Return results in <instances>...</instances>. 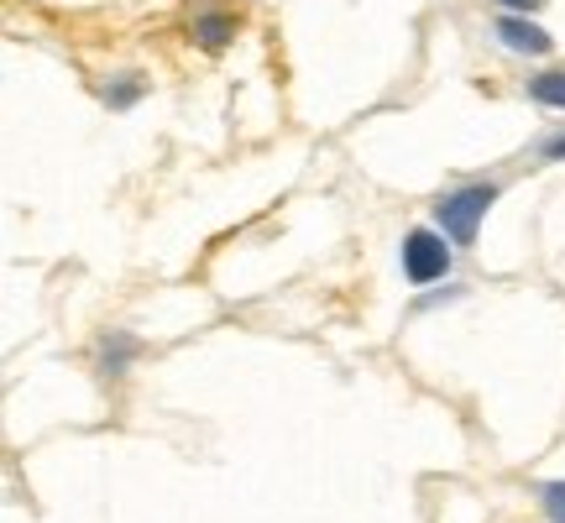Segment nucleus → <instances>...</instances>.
<instances>
[{"mask_svg":"<svg viewBox=\"0 0 565 523\" xmlns=\"http://www.w3.org/2000/svg\"><path fill=\"white\" fill-rule=\"evenodd\" d=\"M492 200H498L492 183H466V189H456V194H445L435 204V221H440V231L450 242H477V225L487 221Z\"/></svg>","mask_w":565,"mask_h":523,"instance_id":"obj_1","label":"nucleus"},{"mask_svg":"<svg viewBox=\"0 0 565 523\" xmlns=\"http://www.w3.org/2000/svg\"><path fill=\"white\" fill-rule=\"evenodd\" d=\"M404 273L414 282H435L450 273V236L445 231H408L404 242Z\"/></svg>","mask_w":565,"mask_h":523,"instance_id":"obj_2","label":"nucleus"},{"mask_svg":"<svg viewBox=\"0 0 565 523\" xmlns=\"http://www.w3.org/2000/svg\"><path fill=\"white\" fill-rule=\"evenodd\" d=\"M498 38H503L513 53H529V58H545L550 47H555L545 26H534V21H524V17H513V11H503V17H498Z\"/></svg>","mask_w":565,"mask_h":523,"instance_id":"obj_3","label":"nucleus"},{"mask_svg":"<svg viewBox=\"0 0 565 523\" xmlns=\"http://www.w3.org/2000/svg\"><path fill=\"white\" fill-rule=\"evenodd\" d=\"M231 38H236V17L231 11H200L194 17V42H200L204 53H221Z\"/></svg>","mask_w":565,"mask_h":523,"instance_id":"obj_4","label":"nucleus"},{"mask_svg":"<svg viewBox=\"0 0 565 523\" xmlns=\"http://www.w3.org/2000/svg\"><path fill=\"white\" fill-rule=\"evenodd\" d=\"M529 100L550 105V110H565V68H555V74H540V79H529Z\"/></svg>","mask_w":565,"mask_h":523,"instance_id":"obj_5","label":"nucleus"},{"mask_svg":"<svg viewBox=\"0 0 565 523\" xmlns=\"http://www.w3.org/2000/svg\"><path fill=\"white\" fill-rule=\"evenodd\" d=\"M141 95V79H116V84H105V105H116V110H126V105H137Z\"/></svg>","mask_w":565,"mask_h":523,"instance_id":"obj_6","label":"nucleus"},{"mask_svg":"<svg viewBox=\"0 0 565 523\" xmlns=\"http://www.w3.org/2000/svg\"><path fill=\"white\" fill-rule=\"evenodd\" d=\"M545 513H550L555 523H565V482H555V487L545 492Z\"/></svg>","mask_w":565,"mask_h":523,"instance_id":"obj_7","label":"nucleus"},{"mask_svg":"<svg viewBox=\"0 0 565 523\" xmlns=\"http://www.w3.org/2000/svg\"><path fill=\"white\" fill-rule=\"evenodd\" d=\"M498 6H508V11H540L545 0H498Z\"/></svg>","mask_w":565,"mask_h":523,"instance_id":"obj_8","label":"nucleus"},{"mask_svg":"<svg viewBox=\"0 0 565 523\" xmlns=\"http://www.w3.org/2000/svg\"><path fill=\"white\" fill-rule=\"evenodd\" d=\"M545 158H565V131L555 141H545Z\"/></svg>","mask_w":565,"mask_h":523,"instance_id":"obj_9","label":"nucleus"}]
</instances>
